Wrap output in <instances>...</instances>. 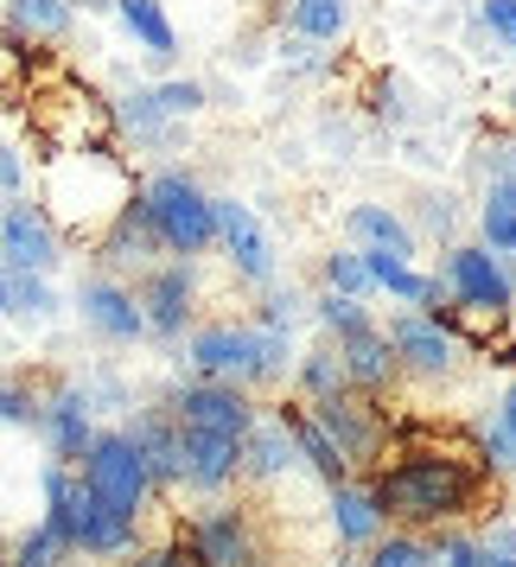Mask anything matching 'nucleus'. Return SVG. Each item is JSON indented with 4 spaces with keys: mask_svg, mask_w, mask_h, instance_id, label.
Wrapping results in <instances>:
<instances>
[{
    "mask_svg": "<svg viewBox=\"0 0 516 567\" xmlns=\"http://www.w3.org/2000/svg\"><path fill=\"white\" fill-rule=\"evenodd\" d=\"M370 485L383 497L389 523L402 529H460L485 504V465L453 460V453H402L395 465H376Z\"/></svg>",
    "mask_w": 516,
    "mask_h": 567,
    "instance_id": "nucleus-2",
    "label": "nucleus"
},
{
    "mask_svg": "<svg viewBox=\"0 0 516 567\" xmlns=\"http://www.w3.org/2000/svg\"><path fill=\"white\" fill-rule=\"evenodd\" d=\"M485 27L516 52V0H485Z\"/></svg>",
    "mask_w": 516,
    "mask_h": 567,
    "instance_id": "nucleus-42",
    "label": "nucleus"
},
{
    "mask_svg": "<svg viewBox=\"0 0 516 567\" xmlns=\"http://www.w3.org/2000/svg\"><path fill=\"white\" fill-rule=\"evenodd\" d=\"M363 567H434V536L395 523L383 542H370V548H363Z\"/></svg>",
    "mask_w": 516,
    "mask_h": 567,
    "instance_id": "nucleus-30",
    "label": "nucleus"
},
{
    "mask_svg": "<svg viewBox=\"0 0 516 567\" xmlns=\"http://www.w3.org/2000/svg\"><path fill=\"white\" fill-rule=\"evenodd\" d=\"M141 307H147V332L154 338H166V344L185 338L192 312H198V268H192V256L147 268L141 275Z\"/></svg>",
    "mask_w": 516,
    "mask_h": 567,
    "instance_id": "nucleus-12",
    "label": "nucleus"
},
{
    "mask_svg": "<svg viewBox=\"0 0 516 567\" xmlns=\"http://www.w3.org/2000/svg\"><path fill=\"white\" fill-rule=\"evenodd\" d=\"M71 555H78V542H71V536L52 523V516H45L39 529H27V536H20V548H13V567H58V561H71Z\"/></svg>",
    "mask_w": 516,
    "mask_h": 567,
    "instance_id": "nucleus-33",
    "label": "nucleus"
},
{
    "mask_svg": "<svg viewBox=\"0 0 516 567\" xmlns=\"http://www.w3.org/2000/svg\"><path fill=\"white\" fill-rule=\"evenodd\" d=\"M434 567H491V542L465 529H434Z\"/></svg>",
    "mask_w": 516,
    "mask_h": 567,
    "instance_id": "nucleus-37",
    "label": "nucleus"
},
{
    "mask_svg": "<svg viewBox=\"0 0 516 567\" xmlns=\"http://www.w3.org/2000/svg\"><path fill=\"white\" fill-rule=\"evenodd\" d=\"M39 205L64 230V243H90L96 249L141 205V185H134L122 154L78 147V154H45V166H39Z\"/></svg>",
    "mask_w": 516,
    "mask_h": 567,
    "instance_id": "nucleus-1",
    "label": "nucleus"
},
{
    "mask_svg": "<svg viewBox=\"0 0 516 567\" xmlns=\"http://www.w3.org/2000/svg\"><path fill=\"white\" fill-rule=\"evenodd\" d=\"M478 236H485L497 256H516V173L491 179L485 205H478Z\"/></svg>",
    "mask_w": 516,
    "mask_h": 567,
    "instance_id": "nucleus-27",
    "label": "nucleus"
},
{
    "mask_svg": "<svg viewBox=\"0 0 516 567\" xmlns=\"http://www.w3.org/2000/svg\"><path fill=\"white\" fill-rule=\"evenodd\" d=\"M154 96H159V109L179 122V115H198V109H205V83H192V78L185 83H159Z\"/></svg>",
    "mask_w": 516,
    "mask_h": 567,
    "instance_id": "nucleus-40",
    "label": "nucleus"
},
{
    "mask_svg": "<svg viewBox=\"0 0 516 567\" xmlns=\"http://www.w3.org/2000/svg\"><path fill=\"white\" fill-rule=\"evenodd\" d=\"M236 478H242V440L185 427V491H198V497H224Z\"/></svg>",
    "mask_w": 516,
    "mask_h": 567,
    "instance_id": "nucleus-19",
    "label": "nucleus"
},
{
    "mask_svg": "<svg viewBox=\"0 0 516 567\" xmlns=\"http://www.w3.org/2000/svg\"><path fill=\"white\" fill-rule=\"evenodd\" d=\"M0 179H7V198H27V154H20V141L0 159Z\"/></svg>",
    "mask_w": 516,
    "mask_h": 567,
    "instance_id": "nucleus-43",
    "label": "nucleus"
},
{
    "mask_svg": "<svg viewBox=\"0 0 516 567\" xmlns=\"http://www.w3.org/2000/svg\"><path fill=\"white\" fill-rule=\"evenodd\" d=\"M122 122H128L134 134H147V141H166V122H173V115L159 109V96H154V90H134V96H128V109H122Z\"/></svg>",
    "mask_w": 516,
    "mask_h": 567,
    "instance_id": "nucleus-38",
    "label": "nucleus"
},
{
    "mask_svg": "<svg viewBox=\"0 0 516 567\" xmlns=\"http://www.w3.org/2000/svg\"><path fill=\"white\" fill-rule=\"evenodd\" d=\"M128 567H179V542H173V548H141Z\"/></svg>",
    "mask_w": 516,
    "mask_h": 567,
    "instance_id": "nucleus-45",
    "label": "nucleus"
},
{
    "mask_svg": "<svg viewBox=\"0 0 516 567\" xmlns=\"http://www.w3.org/2000/svg\"><path fill=\"white\" fill-rule=\"evenodd\" d=\"M185 542H192L210 567H268L256 523L236 511V504H205V511L185 523Z\"/></svg>",
    "mask_w": 516,
    "mask_h": 567,
    "instance_id": "nucleus-11",
    "label": "nucleus"
},
{
    "mask_svg": "<svg viewBox=\"0 0 516 567\" xmlns=\"http://www.w3.org/2000/svg\"><path fill=\"white\" fill-rule=\"evenodd\" d=\"M134 440L147 446V465H154V485L159 491L185 485V427H179V414H173V409L141 414V421H134Z\"/></svg>",
    "mask_w": 516,
    "mask_h": 567,
    "instance_id": "nucleus-24",
    "label": "nucleus"
},
{
    "mask_svg": "<svg viewBox=\"0 0 516 567\" xmlns=\"http://www.w3.org/2000/svg\"><path fill=\"white\" fill-rule=\"evenodd\" d=\"M351 389V370H344V344H312L307 358H300V370H293V395L300 402H332V395H344Z\"/></svg>",
    "mask_w": 516,
    "mask_h": 567,
    "instance_id": "nucleus-25",
    "label": "nucleus"
},
{
    "mask_svg": "<svg viewBox=\"0 0 516 567\" xmlns=\"http://www.w3.org/2000/svg\"><path fill=\"white\" fill-rule=\"evenodd\" d=\"M326 287H338V293H358V300H370V293H376L370 256H363V249H338V256H326Z\"/></svg>",
    "mask_w": 516,
    "mask_h": 567,
    "instance_id": "nucleus-36",
    "label": "nucleus"
},
{
    "mask_svg": "<svg viewBox=\"0 0 516 567\" xmlns=\"http://www.w3.org/2000/svg\"><path fill=\"white\" fill-rule=\"evenodd\" d=\"M154 256H173V249H166V236H159V224H154V210H147V205H134L128 217L96 243L103 275H128V268H134V275H147V268H159Z\"/></svg>",
    "mask_w": 516,
    "mask_h": 567,
    "instance_id": "nucleus-16",
    "label": "nucleus"
},
{
    "mask_svg": "<svg viewBox=\"0 0 516 567\" xmlns=\"http://www.w3.org/2000/svg\"><path fill=\"white\" fill-rule=\"evenodd\" d=\"M217 224H224L217 249H224V261L236 268V281L242 287H268L275 281V243H268V230H261L256 210L236 205V198H217Z\"/></svg>",
    "mask_w": 516,
    "mask_h": 567,
    "instance_id": "nucleus-15",
    "label": "nucleus"
},
{
    "mask_svg": "<svg viewBox=\"0 0 516 567\" xmlns=\"http://www.w3.org/2000/svg\"><path fill=\"white\" fill-rule=\"evenodd\" d=\"M52 312V287L45 275H20V268H7V319H45Z\"/></svg>",
    "mask_w": 516,
    "mask_h": 567,
    "instance_id": "nucleus-35",
    "label": "nucleus"
},
{
    "mask_svg": "<svg viewBox=\"0 0 516 567\" xmlns=\"http://www.w3.org/2000/svg\"><path fill=\"white\" fill-rule=\"evenodd\" d=\"M440 281L465 307H491V312L516 307V281H510V268L491 256V243H453L446 261H440Z\"/></svg>",
    "mask_w": 516,
    "mask_h": 567,
    "instance_id": "nucleus-7",
    "label": "nucleus"
},
{
    "mask_svg": "<svg viewBox=\"0 0 516 567\" xmlns=\"http://www.w3.org/2000/svg\"><path fill=\"white\" fill-rule=\"evenodd\" d=\"M0 414H7V427H45V402H39V389H27L20 377L7 383V395H0Z\"/></svg>",
    "mask_w": 516,
    "mask_h": 567,
    "instance_id": "nucleus-39",
    "label": "nucleus"
},
{
    "mask_svg": "<svg viewBox=\"0 0 516 567\" xmlns=\"http://www.w3.org/2000/svg\"><path fill=\"white\" fill-rule=\"evenodd\" d=\"M281 377H287V332L249 319V370H242V389H268V383H281Z\"/></svg>",
    "mask_w": 516,
    "mask_h": 567,
    "instance_id": "nucleus-29",
    "label": "nucleus"
},
{
    "mask_svg": "<svg viewBox=\"0 0 516 567\" xmlns=\"http://www.w3.org/2000/svg\"><path fill=\"white\" fill-rule=\"evenodd\" d=\"M71 7L78 0H13L7 27L32 32V39H58V32H71Z\"/></svg>",
    "mask_w": 516,
    "mask_h": 567,
    "instance_id": "nucleus-34",
    "label": "nucleus"
},
{
    "mask_svg": "<svg viewBox=\"0 0 516 567\" xmlns=\"http://www.w3.org/2000/svg\"><path fill=\"white\" fill-rule=\"evenodd\" d=\"M141 205L154 210V224H159L173 256H205V249H217V236H224L217 198L192 173H154V179H141Z\"/></svg>",
    "mask_w": 516,
    "mask_h": 567,
    "instance_id": "nucleus-4",
    "label": "nucleus"
},
{
    "mask_svg": "<svg viewBox=\"0 0 516 567\" xmlns=\"http://www.w3.org/2000/svg\"><path fill=\"white\" fill-rule=\"evenodd\" d=\"M293 460H300V440H293V427L281 421V409H268L256 421V434L242 440V478H249V485H275Z\"/></svg>",
    "mask_w": 516,
    "mask_h": 567,
    "instance_id": "nucleus-22",
    "label": "nucleus"
},
{
    "mask_svg": "<svg viewBox=\"0 0 516 567\" xmlns=\"http://www.w3.org/2000/svg\"><path fill=\"white\" fill-rule=\"evenodd\" d=\"M115 13H122V27L134 32V45H141L147 58H173L179 32H173V20H166L159 0H115Z\"/></svg>",
    "mask_w": 516,
    "mask_h": 567,
    "instance_id": "nucleus-28",
    "label": "nucleus"
},
{
    "mask_svg": "<svg viewBox=\"0 0 516 567\" xmlns=\"http://www.w3.org/2000/svg\"><path fill=\"white\" fill-rule=\"evenodd\" d=\"M71 542L78 555H96V561H122V555H141V516L109 504L103 491H78V516H71Z\"/></svg>",
    "mask_w": 516,
    "mask_h": 567,
    "instance_id": "nucleus-13",
    "label": "nucleus"
},
{
    "mask_svg": "<svg viewBox=\"0 0 516 567\" xmlns=\"http://www.w3.org/2000/svg\"><path fill=\"white\" fill-rule=\"evenodd\" d=\"M83 7H115V0H83Z\"/></svg>",
    "mask_w": 516,
    "mask_h": 567,
    "instance_id": "nucleus-49",
    "label": "nucleus"
},
{
    "mask_svg": "<svg viewBox=\"0 0 516 567\" xmlns=\"http://www.w3.org/2000/svg\"><path fill=\"white\" fill-rule=\"evenodd\" d=\"M78 312L83 326L109 344H134V338H154L147 332V307H141V287H128L122 275H90L78 287Z\"/></svg>",
    "mask_w": 516,
    "mask_h": 567,
    "instance_id": "nucleus-10",
    "label": "nucleus"
},
{
    "mask_svg": "<svg viewBox=\"0 0 516 567\" xmlns=\"http://www.w3.org/2000/svg\"><path fill=\"white\" fill-rule=\"evenodd\" d=\"M185 363H192L198 377H210V383H242V370H249V319H242V326H236V319L198 326V332L185 338Z\"/></svg>",
    "mask_w": 516,
    "mask_h": 567,
    "instance_id": "nucleus-20",
    "label": "nucleus"
},
{
    "mask_svg": "<svg viewBox=\"0 0 516 567\" xmlns=\"http://www.w3.org/2000/svg\"><path fill=\"white\" fill-rule=\"evenodd\" d=\"M332 536L338 548H370V542H383L389 536V511H383V497H376V485L370 478H344V485H332Z\"/></svg>",
    "mask_w": 516,
    "mask_h": 567,
    "instance_id": "nucleus-17",
    "label": "nucleus"
},
{
    "mask_svg": "<svg viewBox=\"0 0 516 567\" xmlns=\"http://www.w3.org/2000/svg\"><path fill=\"white\" fill-rule=\"evenodd\" d=\"M510 147H516V134H510Z\"/></svg>",
    "mask_w": 516,
    "mask_h": 567,
    "instance_id": "nucleus-51",
    "label": "nucleus"
},
{
    "mask_svg": "<svg viewBox=\"0 0 516 567\" xmlns=\"http://www.w3.org/2000/svg\"><path fill=\"white\" fill-rule=\"evenodd\" d=\"M344 370H351V389H363V395H383V389H395V377H409V370H402V358H395V338H389V326L344 338Z\"/></svg>",
    "mask_w": 516,
    "mask_h": 567,
    "instance_id": "nucleus-23",
    "label": "nucleus"
},
{
    "mask_svg": "<svg viewBox=\"0 0 516 567\" xmlns=\"http://www.w3.org/2000/svg\"><path fill=\"white\" fill-rule=\"evenodd\" d=\"M275 409H281V421L293 427V440H300V460H307L312 472L326 478V485H344V478H358V465L338 453V440L326 434V421L312 414V402H275Z\"/></svg>",
    "mask_w": 516,
    "mask_h": 567,
    "instance_id": "nucleus-21",
    "label": "nucleus"
},
{
    "mask_svg": "<svg viewBox=\"0 0 516 567\" xmlns=\"http://www.w3.org/2000/svg\"><path fill=\"white\" fill-rule=\"evenodd\" d=\"M312 414L326 421V434L338 440V453L358 465V472H370V465L383 460L389 421H383V409H376V395H363V389H344V395H332V402H312Z\"/></svg>",
    "mask_w": 516,
    "mask_h": 567,
    "instance_id": "nucleus-8",
    "label": "nucleus"
},
{
    "mask_svg": "<svg viewBox=\"0 0 516 567\" xmlns=\"http://www.w3.org/2000/svg\"><path fill=\"white\" fill-rule=\"evenodd\" d=\"M485 465H497V472H516V440H510V427H504V421L485 434Z\"/></svg>",
    "mask_w": 516,
    "mask_h": 567,
    "instance_id": "nucleus-41",
    "label": "nucleus"
},
{
    "mask_svg": "<svg viewBox=\"0 0 516 567\" xmlns=\"http://www.w3.org/2000/svg\"><path fill=\"white\" fill-rule=\"evenodd\" d=\"M389 338H395V358H402V370H409V377H427V383H440V377L453 370V358H460L453 326H446L434 307L395 312V319H389Z\"/></svg>",
    "mask_w": 516,
    "mask_h": 567,
    "instance_id": "nucleus-14",
    "label": "nucleus"
},
{
    "mask_svg": "<svg viewBox=\"0 0 516 567\" xmlns=\"http://www.w3.org/2000/svg\"><path fill=\"white\" fill-rule=\"evenodd\" d=\"M32 134L52 154H78V147H109L122 128V109H109L90 83L58 78V83H32V109H27Z\"/></svg>",
    "mask_w": 516,
    "mask_h": 567,
    "instance_id": "nucleus-3",
    "label": "nucleus"
},
{
    "mask_svg": "<svg viewBox=\"0 0 516 567\" xmlns=\"http://www.w3.org/2000/svg\"><path fill=\"white\" fill-rule=\"evenodd\" d=\"M491 567H516V555H497V548H491Z\"/></svg>",
    "mask_w": 516,
    "mask_h": 567,
    "instance_id": "nucleus-47",
    "label": "nucleus"
},
{
    "mask_svg": "<svg viewBox=\"0 0 516 567\" xmlns=\"http://www.w3.org/2000/svg\"><path fill=\"white\" fill-rule=\"evenodd\" d=\"M166 409L179 414V427H198V434H230V440H249L256 434V389L242 383H210V377H198V383H185Z\"/></svg>",
    "mask_w": 516,
    "mask_h": 567,
    "instance_id": "nucleus-6",
    "label": "nucleus"
},
{
    "mask_svg": "<svg viewBox=\"0 0 516 567\" xmlns=\"http://www.w3.org/2000/svg\"><path fill=\"white\" fill-rule=\"evenodd\" d=\"M0 249H7V268H20V275H52L58 256H64V230L45 217L39 198H7Z\"/></svg>",
    "mask_w": 516,
    "mask_h": 567,
    "instance_id": "nucleus-9",
    "label": "nucleus"
},
{
    "mask_svg": "<svg viewBox=\"0 0 516 567\" xmlns=\"http://www.w3.org/2000/svg\"><path fill=\"white\" fill-rule=\"evenodd\" d=\"M351 236H358V249H383V256L414 261V230L383 205H358L351 210Z\"/></svg>",
    "mask_w": 516,
    "mask_h": 567,
    "instance_id": "nucleus-26",
    "label": "nucleus"
},
{
    "mask_svg": "<svg viewBox=\"0 0 516 567\" xmlns=\"http://www.w3.org/2000/svg\"><path fill=\"white\" fill-rule=\"evenodd\" d=\"M90 409H96V402H90V389H78V383H64L52 402H45V427H39V434H45V446H52L58 465H83V453L96 446Z\"/></svg>",
    "mask_w": 516,
    "mask_h": 567,
    "instance_id": "nucleus-18",
    "label": "nucleus"
},
{
    "mask_svg": "<svg viewBox=\"0 0 516 567\" xmlns=\"http://www.w3.org/2000/svg\"><path fill=\"white\" fill-rule=\"evenodd\" d=\"M312 312H319V326L344 344V338H358V332H376V319H370V307H363L358 293H338V287H326L319 300H312Z\"/></svg>",
    "mask_w": 516,
    "mask_h": 567,
    "instance_id": "nucleus-31",
    "label": "nucleus"
},
{
    "mask_svg": "<svg viewBox=\"0 0 516 567\" xmlns=\"http://www.w3.org/2000/svg\"><path fill=\"white\" fill-rule=\"evenodd\" d=\"M83 485L103 491L109 504H122V511H147V497H154V465H147V446L134 440V427H109V434H96V446L83 453Z\"/></svg>",
    "mask_w": 516,
    "mask_h": 567,
    "instance_id": "nucleus-5",
    "label": "nucleus"
},
{
    "mask_svg": "<svg viewBox=\"0 0 516 567\" xmlns=\"http://www.w3.org/2000/svg\"><path fill=\"white\" fill-rule=\"evenodd\" d=\"M510 109H516V90H510Z\"/></svg>",
    "mask_w": 516,
    "mask_h": 567,
    "instance_id": "nucleus-50",
    "label": "nucleus"
},
{
    "mask_svg": "<svg viewBox=\"0 0 516 567\" xmlns=\"http://www.w3.org/2000/svg\"><path fill=\"white\" fill-rule=\"evenodd\" d=\"M293 307H300V300H287V293H268L256 319H261V326H281V332H287V326H293Z\"/></svg>",
    "mask_w": 516,
    "mask_h": 567,
    "instance_id": "nucleus-44",
    "label": "nucleus"
},
{
    "mask_svg": "<svg viewBox=\"0 0 516 567\" xmlns=\"http://www.w3.org/2000/svg\"><path fill=\"white\" fill-rule=\"evenodd\" d=\"M497 421H504V427H510V440H516V383L504 389V402H497Z\"/></svg>",
    "mask_w": 516,
    "mask_h": 567,
    "instance_id": "nucleus-46",
    "label": "nucleus"
},
{
    "mask_svg": "<svg viewBox=\"0 0 516 567\" xmlns=\"http://www.w3.org/2000/svg\"><path fill=\"white\" fill-rule=\"evenodd\" d=\"M351 27V0H293V32L312 45H332Z\"/></svg>",
    "mask_w": 516,
    "mask_h": 567,
    "instance_id": "nucleus-32",
    "label": "nucleus"
},
{
    "mask_svg": "<svg viewBox=\"0 0 516 567\" xmlns=\"http://www.w3.org/2000/svg\"><path fill=\"white\" fill-rule=\"evenodd\" d=\"M332 567H363V561H351V555H338V561Z\"/></svg>",
    "mask_w": 516,
    "mask_h": 567,
    "instance_id": "nucleus-48",
    "label": "nucleus"
}]
</instances>
